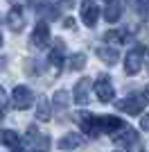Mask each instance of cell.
Wrapping results in <instances>:
<instances>
[{
	"mask_svg": "<svg viewBox=\"0 0 149 152\" xmlns=\"http://www.w3.org/2000/svg\"><path fill=\"white\" fill-rule=\"evenodd\" d=\"M145 52H147L145 45H136V48L129 50V55L124 59V73H127V75H138V73H140L142 61H145Z\"/></svg>",
	"mask_w": 149,
	"mask_h": 152,
	"instance_id": "1",
	"label": "cell"
},
{
	"mask_svg": "<svg viewBox=\"0 0 149 152\" xmlns=\"http://www.w3.org/2000/svg\"><path fill=\"white\" fill-rule=\"evenodd\" d=\"M95 95L99 98V102H113V98H115V89H113L111 77L106 75V73H102L97 77V82H95Z\"/></svg>",
	"mask_w": 149,
	"mask_h": 152,
	"instance_id": "2",
	"label": "cell"
},
{
	"mask_svg": "<svg viewBox=\"0 0 149 152\" xmlns=\"http://www.w3.org/2000/svg\"><path fill=\"white\" fill-rule=\"evenodd\" d=\"M115 107H118L120 111H124V114H129V116H138L145 109V98H140V95H129V98L118 100Z\"/></svg>",
	"mask_w": 149,
	"mask_h": 152,
	"instance_id": "3",
	"label": "cell"
},
{
	"mask_svg": "<svg viewBox=\"0 0 149 152\" xmlns=\"http://www.w3.org/2000/svg\"><path fill=\"white\" fill-rule=\"evenodd\" d=\"M113 141H115L118 145H124L127 150H131V152H142V148H140V143H138V132H136V129H131V127H124L122 134L115 136Z\"/></svg>",
	"mask_w": 149,
	"mask_h": 152,
	"instance_id": "4",
	"label": "cell"
},
{
	"mask_svg": "<svg viewBox=\"0 0 149 152\" xmlns=\"http://www.w3.org/2000/svg\"><path fill=\"white\" fill-rule=\"evenodd\" d=\"M27 143H30V148L34 152H48L50 150V139L45 134H41L34 125L27 129Z\"/></svg>",
	"mask_w": 149,
	"mask_h": 152,
	"instance_id": "5",
	"label": "cell"
},
{
	"mask_svg": "<svg viewBox=\"0 0 149 152\" xmlns=\"http://www.w3.org/2000/svg\"><path fill=\"white\" fill-rule=\"evenodd\" d=\"M12 102L16 109H30L32 102H34V93H32L27 86H16V89L12 91Z\"/></svg>",
	"mask_w": 149,
	"mask_h": 152,
	"instance_id": "6",
	"label": "cell"
},
{
	"mask_svg": "<svg viewBox=\"0 0 149 152\" xmlns=\"http://www.w3.org/2000/svg\"><path fill=\"white\" fill-rule=\"evenodd\" d=\"M77 121H79V125H81V129L88 134V136H97L102 129H99V121H97V116L95 114H90V111H81V114H77Z\"/></svg>",
	"mask_w": 149,
	"mask_h": 152,
	"instance_id": "7",
	"label": "cell"
},
{
	"mask_svg": "<svg viewBox=\"0 0 149 152\" xmlns=\"http://www.w3.org/2000/svg\"><path fill=\"white\" fill-rule=\"evenodd\" d=\"M97 18H99L97 5H95L93 0H84V2H81V20H84V25L93 27L95 23H97Z\"/></svg>",
	"mask_w": 149,
	"mask_h": 152,
	"instance_id": "8",
	"label": "cell"
},
{
	"mask_svg": "<svg viewBox=\"0 0 149 152\" xmlns=\"http://www.w3.org/2000/svg\"><path fill=\"white\" fill-rule=\"evenodd\" d=\"M50 41V27L45 20H41L36 27H34V32H32V45H36V48H45Z\"/></svg>",
	"mask_w": 149,
	"mask_h": 152,
	"instance_id": "9",
	"label": "cell"
},
{
	"mask_svg": "<svg viewBox=\"0 0 149 152\" xmlns=\"http://www.w3.org/2000/svg\"><path fill=\"white\" fill-rule=\"evenodd\" d=\"M97 121H99V129L102 132H120V129H124V121L122 118H118V116H97Z\"/></svg>",
	"mask_w": 149,
	"mask_h": 152,
	"instance_id": "10",
	"label": "cell"
},
{
	"mask_svg": "<svg viewBox=\"0 0 149 152\" xmlns=\"http://www.w3.org/2000/svg\"><path fill=\"white\" fill-rule=\"evenodd\" d=\"M129 37H131V32L127 30V27H120V30H108V32L104 34V41H108V43H111V48H113V45L127 43V41H129Z\"/></svg>",
	"mask_w": 149,
	"mask_h": 152,
	"instance_id": "11",
	"label": "cell"
},
{
	"mask_svg": "<svg viewBox=\"0 0 149 152\" xmlns=\"http://www.w3.org/2000/svg\"><path fill=\"white\" fill-rule=\"evenodd\" d=\"M63 57H66V43H63L61 39H56V41H54V48L50 50V64L59 70L63 66Z\"/></svg>",
	"mask_w": 149,
	"mask_h": 152,
	"instance_id": "12",
	"label": "cell"
},
{
	"mask_svg": "<svg viewBox=\"0 0 149 152\" xmlns=\"http://www.w3.org/2000/svg\"><path fill=\"white\" fill-rule=\"evenodd\" d=\"M88 91H90V80L81 77L79 82L74 84V102L77 104H86L88 102Z\"/></svg>",
	"mask_w": 149,
	"mask_h": 152,
	"instance_id": "13",
	"label": "cell"
},
{
	"mask_svg": "<svg viewBox=\"0 0 149 152\" xmlns=\"http://www.w3.org/2000/svg\"><path fill=\"white\" fill-rule=\"evenodd\" d=\"M95 52H97V57L102 59L104 64H108V66H113V64L120 59L118 48H108V45H97V48H95Z\"/></svg>",
	"mask_w": 149,
	"mask_h": 152,
	"instance_id": "14",
	"label": "cell"
},
{
	"mask_svg": "<svg viewBox=\"0 0 149 152\" xmlns=\"http://www.w3.org/2000/svg\"><path fill=\"white\" fill-rule=\"evenodd\" d=\"M7 25L12 27L14 32H20L25 27V16H23V9H20V7H14L12 12L7 14Z\"/></svg>",
	"mask_w": 149,
	"mask_h": 152,
	"instance_id": "15",
	"label": "cell"
},
{
	"mask_svg": "<svg viewBox=\"0 0 149 152\" xmlns=\"http://www.w3.org/2000/svg\"><path fill=\"white\" fill-rule=\"evenodd\" d=\"M104 18L108 20V23H118V20L122 18V2H118V0L108 2L106 9H104Z\"/></svg>",
	"mask_w": 149,
	"mask_h": 152,
	"instance_id": "16",
	"label": "cell"
},
{
	"mask_svg": "<svg viewBox=\"0 0 149 152\" xmlns=\"http://www.w3.org/2000/svg\"><path fill=\"white\" fill-rule=\"evenodd\" d=\"M2 143H5L7 148H12L14 152H20V148H23L20 136L14 132V129H5V132H2Z\"/></svg>",
	"mask_w": 149,
	"mask_h": 152,
	"instance_id": "17",
	"label": "cell"
},
{
	"mask_svg": "<svg viewBox=\"0 0 149 152\" xmlns=\"http://www.w3.org/2000/svg\"><path fill=\"white\" fill-rule=\"evenodd\" d=\"M84 145V139H81L79 134H66L61 141H59V148L61 150H74V148Z\"/></svg>",
	"mask_w": 149,
	"mask_h": 152,
	"instance_id": "18",
	"label": "cell"
},
{
	"mask_svg": "<svg viewBox=\"0 0 149 152\" xmlns=\"http://www.w3.org/2000/svg\"><path fill=\"white\" fill-rule=\"evenodd\" d=\"M36 118L38 121H50V102L45 95H41L36 102Z\"/></svg>",
	"mask_w": 149,
	"mask_h": 152,
	"instance_id": "19",
	"label": "cell"
},
{
	"mask_svg": "<svg viewBox=\"0 0 149 152\" xmlns=\"http://www.w3.org/2000/svg\"><path fill=\"white\" fill-rule=\"evenodd\" d=\"M68 107V93L66 91H56L54 93V109L56 111H63Z\"/></svg>",
	"mask_w": 149,
	"mask_h": 152,
	"instance_id": "20",
	"label": "cell"
},
{
	"mask_svg": "<svg viewBox=\"0 0 149 152\" xmlns=\"http://www.w3.org/2000/svg\"><path fill=\"white\" fill-rule=\"evenodd\" d=\"M84 66H86V55L84 52H77V55L70 57V70H81Z\"/></svg>",
	"mask_w": 149,
	"mask_h": 152,
	"instance_id": "21",
	"label": "cell"
},
{
	"mask_svg": "<svg viewBox=\"0 0 149 152\" xmlns=\"http://www.w3.org/2000/svg\"><path fill=\"white\" fill-rule=\"evenodd\" d=\"M36 9H41V14H43V16H48V18H52V20H54L56 16H59V12H56V9H54L52 5H48V2H38V5H36Z\"/></svg>",
	"mask_w": 149,
	"mask_h": 152,
	"instance_id": "22",
	"label": "cell"
},
{
	"mask_svg": "<svg viewBox=\"0 0 149 152\" xmlns=\"http://www.w3.org/2000/svg\"><path fill=\"white\" fill-rule=\"evenodd\" d=\"M136 7H138V14L140 16H149V0H136Z\"/></svg>",
	"mask_w": 149,
	"mask_h": 152,
	"instance_id": "23",
	"label": "cell"
},
{
	"mask_svg": "<svg viewBox=\"0 0 149 152\" xmlns=\"http://www.w3.org/2000/svg\"><path fill=\"white\" fill-rule=\"evenodd\" d=\"M140 127H142L145 132H149V114L142 116V121H140Z\"/></svg>",
	"mask_w": 149,
	"mask_h": 152,
	"instance_id": "24",
	"label": "cell"
},
{
	"mask_svg": "<svg viewBox=\"0 0 149 152\" xmlns=\"http://www.w3.org/2000/svg\"><path fill=\"white\" fill-rule=\"evenodd\" d=\"M142 98H145V102H149V84L145 86V93H142Z\"/></svg>",
	"mask_w": 149,
	"mask_h": 152,
	"instance_id": "25",
	"label": "cell"
},
{
	"mask_svg": "<svg viewBox=\"0 0 149 152\" xmlns=\"http://www.w3.org/2000/svg\"><path fill=\"white\" fill-rule=\"evenodd\" d=\"M66 27H74V20L72 18H66Z\"/></svg>",
	"mask_w": 149,
	"mask_h": 152,
	"instance_id": "26",
	"label": "cell"
},
{
	"mask_svg": "<svg viewBox=\"0 0 149 152\" xmlns=\"http://www.w3.org/2000/svg\"><path fill=\"white\" fill-rule=\"evenodd\" d=\"M25 2H27V0H12V5H16V7H18V5H25Z\"/></svg>",
	"mask_w": 149,
	"mask_h": 152,
	"instance_id": "27",
	"label": "cell"
},
{
	"mask_svg": "<svg viewBox=\"0 0 149 152\" xmlns=\"http://www.w3.org/2000/svg\"><path fill=\"white\" fill-rule=\"evenodd\" d=\"M0 102H2V89H0Z\"/></svg>",
	"mask_w": 149,
	"mask_h": 152,
	"instance_id": "28",
	"label": "cell"
},
{
	"mask_svg": "<svg viewBox=\"0 0 149 152\" xmlns=\"http://www.w3.org/2000/svg\"><path fill=\"white\" fill-rule=\"evenodd\" d=\"M0 45H2V34H0Z\"/></svg>",
	"mask_w": 149,
	"mask_h": 152,
	"instance_id": "29",
	"label": "cell"
},
{
	"mask_svg": "<svg viewBox=\"0 0 149 152\" xmlns=\"http://www.w3.org/2000/svg\"><path fill=\"white\" fill-rule=\"evenodd\" d=\"M106 2H113V0H106Z\"/></svg>",
	"mask_w": 149,
	"mask_h": 152,
	"instance_id": "30",
	"label": "cell"
}]
</instances>
